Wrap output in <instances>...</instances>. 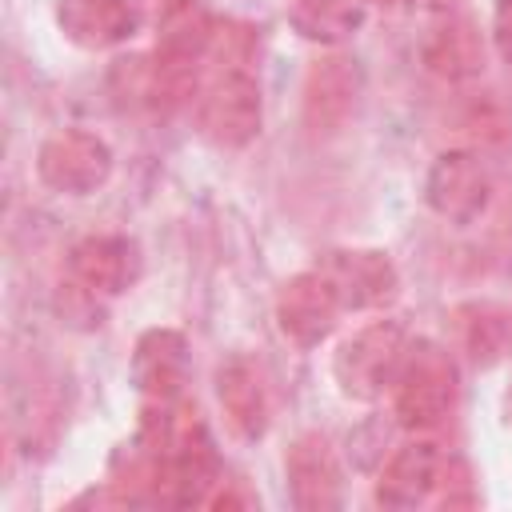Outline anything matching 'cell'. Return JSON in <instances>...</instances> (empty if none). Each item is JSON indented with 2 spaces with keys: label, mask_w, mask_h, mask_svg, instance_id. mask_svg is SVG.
Segmentation results:
<instances>
[{
  "label": "cell",
  "mask_w": 512,
  "mask_h": 512,
  "mask_svg": "<svg viewBox=\"0 0 512 512\" xmlns=\"http://www.w3.org/2000/svg\"><path fill=\"white\" fill-rule=\"evenodd\" d=\"M392 408L396 420L412 432L436 428L452 404H456V364L440 344H408V356L400 364V376L392 384Z\"/></svg>",
  "instance_id": "cell-2"
},
{
  "label": "cell",
  "mask_w": 512,
  "mask_h": 512,
  "mask_svg": "<svg viewBox=\"0 0 512 512\" xmlns=\"http://www.w3.org/2000/svg\"><path fill=\"white\" fill-rule=\"evenodd\" d=\"M360 96H364L360 64L340 52L320 56L304 76V124L316 136H332L356 116Z\"/></svg>",
  "instance_id": "cell-8"
},
{
  "label": "cell",
  "mask_w": 512,
  "mask_h": 512,
  "mask_svg": "<svg viewBox=\"0 0 512 512\" xmlns=\"http://www.w3.org/2000/svg\"><path fill=\"white\" fill-rule=\"evenodd\" d=\"M284 472H288V488H292V504L296 508H304V512L340 508V500H344V472H340L336 448L328 444L324 432L296 436L288 456H284Z\"/></svg>",
  "instance_id": "cell-9"
},
{
  "label": "cell",
  "mask_w": 512,
  "mask_h": 512,
  "mask_svg": "<svg viewBox=\"0 0 512 512\" xmlns=\"http://www.w3.org/2000/svg\"><path fill=\"white\" fill-rule=\"evenodd\" d=\"M56 28L80 48H116L140 32L132 0H56Z\"/></svg>",
  "instance_id": "cell-11"
},
{
  "label": "cell",
  "mask_w": 512,
  "mask_h": 512,
  "mask_svg": "<svg viewBox=\"0 0 512 512\" xmlns=\"http://www.w3.org/2000/svg\"><path fill=\"white\" fill-rule=\"evenodd\" d=\"M408 356V336L396 320H368L356 332H348L332 352V376L348 400L372 404L380 400Z\"/></svg>",
  "instance_id": "cell-1"
},
{
  "label": "cell",
  "mask_w": 512,
  "mask_h": 512,
  "mask_svg": "<svg viewBox=\"0 0 512 512\" xmlns=\"http://www.w3.org/2000/svg\"><path fill=\"white\" fill-rule=\"evenodd\" d=\"M216 40V24L200 0H172L160 12V36H156V60L196 68L204 52Z\"/></svg>",
  "instance_id": "cell-16"
},
{
  "label": "cell",
  "mask_w": 512,
  "mask_h": 512,
  "mask_svg": "<svg viewBox=\"0 0 512 512\" xmlns=\"http://www.w3.org/2000/svg\"><path fill=\"white\" fill-rule=\"evenodd\" d=\"M316 268L336 288L344 312L384 308L400 292V272H396L392 256L380 248H332L316 260Z\"/></svg>",
  "instance_id": "cell-5"
},
{
  "label": "cell",
  "mask_w": 512,
  "mask_h": 512,
  "mask_svg": "<svg viewBox=\"0 0 512 512\" xmlns=\"http://www.w3.org/2000/svg\"><path fill=\"white\" fill-rule=\"evenodd\" d=\"M504 416H508V424H512V388L504 392Z\"/></svg>",
  "instance_id": "cell-21"
},
{
  "label": "cell",
  "mask_w": 512,
  "mask_h": 512,
  "mask_svg": "<svg viewBox=\"0 0 512 512\" xmlns=\"http://www.w3.org/2000/svg\"><path fill=\"white\" fill-rule=\"evenodd\" d=\"M444 476V456L432 440H408L400 444L376 480V500L384 508H416L424 504Z\"/></svg>",
  "instance_id": "cell-12"
},
{
  "label": "cell",
  "mask_w": 512,
  "mask_h": 512,
  "mask_svg": "<svg viewBox=\"0 0 512 512\" xmlns=\"http://www.w3.org/2000/svg\"><path fill=\"white\" fill-rule=\"evenodd\" d=\"M68 272L80 288L100 292V296H120L128 292L140 272H144V256L140 244L128 236H84L72 252H68Z\"/></svg>",
  "instance_id": "cell-10"
},
{
  "label": "cell",
  "mask_w": 512,
  "mask_h": 512,
  "mask_svg": "<svg viewBox=\"0 0 512 512\" xmlns=\"http://www.w3.org/2000/svg\"><path fill=\"white\" fill-rule=\"evenodd\" d=\"M360 20H364V4L360 0H332V4H320V8L292 12V24L312 40H340V36L356 32Z\"/></svg>",
  "instance_id": "cell-18"
},
{
  "label": "cell",
  "mask_w": 512,
  "mask_h": 512,
  "mask_svg": "<svg viewBox=\"0 0 512 512\" xmlns=\"http://www.w3.org/2000/svg\"><path fill=\"white\" fill-rule=\"evenodd\" d=\"M456 344L476 368H492L512 352V312L492 300H472L452 312Z\"/></svg>",
  "instance_id": "cell-15"
},
{
  "label": "cell",
  "mask_w": 512,
  "mask_h": 512,
  "mask_svg": "<svg viewBox=\"0 0 512 512\" xmlns=\"http://www.w3.org/2000/svg\"><path fill=\"white\" fill-rule=\"evenodd\" d=\"M188 376V340L176 328H148L132 352V384L156 404L176 400Z\"/></svg>",
  "instance_id": "cell-13"
},
{
  "label": "cell",
  "mask_w": 512,
  "mask_h": 512,
  "mask_svg": "<svg viewBox=\"0 0 512 512\" xmlns=\"http://www.w3.org/2000/svg\"><path fill=\"white\" fill-rule=\"evenodd\" d=\"M424 64L444 80H468L484 68V44L472 20L448 16L440 28H432L424 44Z\"/></svg>",
  "instance_id": "cell-17"
},
{
  "label": "cell",
  "mask_w": 512,
  "mask_h": 512,
  "mask_svg": "<svg viewBox=\"0 0 512 512\" xmlns=\"http://www.w3.org/2000/svg\"><path fill=\"white\" fill-rule=\"evenodd\" d=\"M492 40L504 56H512V0L492 4Z\"/></svg>",
  "instance_id": "cell-19"
},
{
  "label": "cell",
  "mask_w": 512,
  "mask_h": 512,
  "mask_svg": "<svg viewBox=\"0 0 512 512\" xmlns=\"http://www.w3.org/2000/svg\"><path fill=\"white\" fill-rule=\"evenodd\" d=\"M292 12H304V8H320V4H332V0H288Z\"/></svg>",
  "instance_id": "cell-20"
},
{
  "label": "cell",
  "mask_w": 512,
  "mask_h": 512,
  "mask_svg": "<svg viewBox=\"0 0 512 512\" xmlns=\"http://www.w3.org/2000/svg\"><path fill=\"white\" fill-rule=\"evenodd\" d=\"M112 148L104 136L88 128H60L52 132L36 152V172L52 192L64 196H88L108 184L112 176Z\"/></svg>",
  "instance_id": "cell-4"
},
{
  "label": "cell",
  "mask_w": 512,
  "mask_h": 512,
  "mask_svg": "<svg viewBox=\"0 0 512 512\" xmlns=\"http://www.w3.org/2000/svg\"><path fill=\"white\" fill-rule=\"evenodd\" d=\"M260 120H264V100H260V84L232 68L224 76H216L200 104H196V128L208 144L224 148V152H236V148H248L260 132Z\"/></svg>",
  "instance_id": "cell-3"
},
{
  "label": "cell",
  "mask_w": 512,
  "mask_h": 512,
  "mask_svg": "<svg viewBox=\"0 0 512 512\" xmlns=\"http://www.w3.org/2000/svg\"><path fill=\"white\" fill-rule=\"evenodd\" d=\"M424 200L428 208L464 228V224H476L492 200V176L484 168L480 156L472 152H444L432 160L428 168V180H424Z\"/></svg>",
  "instance_id": "cell-6"
},
{
  "label": "cell",
  "mask_w": 512,
  "mask_h": 512,
  "mask_svg": "<svg viewBox=\"0 0 512 512\" xmlns=\"http://www.w3.org/2000/svg\"><path fill=\"white\" fill-rule=\"evenodd\" d=\"M340 312L344 304L320 268L288 276L276 292V324L296 348H316L320 340H328Z\"/></svg>",
  "instance_id": "cell-7"
},
{
  "label": "cell",
  "mask_w": 512,
  "mask_h": 512,
  "mask_svg": "<svg viewBox=\"0 0 512 512\" xmlns=\"http://www.w3.org/2000/svg\"><path fill=\"white\" fill-rule=\"evenodd\" d=\"M216 396L228 428L240 440H260L268 432V388L260 368L248 356H232L216 372Z\"/></svg>",
  "instance_id": "cell-14"
}]
</instances>
